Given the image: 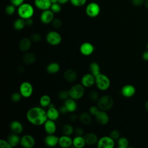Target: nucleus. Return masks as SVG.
Instances as JSON below:
<instances>
[{
	"mask_svg": "<svg viewBox=\"0 0 148 148\" xmlns=\"http://www.w3.org/2000/svg\"><path fill=\"white\" fill-rule=\"evenodd\" d=\"M26 118L28 122L36 126L43 125L48 119L46 112L42 107L38 106L31 108L27 112Z\"/></svg>",
	"mask_w": 148,
	"mask_h": 148,
	"instance_id": "1",
	"label": "nucleus"
},
{
	"mask_svg": "<svg viewBox=\"0 0 148 148\" xmlns=\"http://www.w3.org/2000/svg\"><path fill=\"white\" fill-rule=\"evenodd\" d=\"M17 13L19 17L26 20L32 17L35 13V10L31 4L24 2L17 7Z\"/></svg>",
	"mask_w": 148,
	"mask_h": 148,
	"instance_id": "2",
	"label": "nucleus"
},
{
	"mask_svg": "<svg viewBox=\"0 0 148 148\" xmlns=\"http://www.w3.org/2000/svg\"><path fill=\"white\" fill-rule=\"evenodd\" d=\"M114 100L109 95H103L99 97L97 102V105L100 110L108 111L113 106Z\"/></svg>",
	"mask_w": 148,
	"mask_h": 148,
	"instance_id": "3",
	"label": "nucleus"
},
{
	"mask_svg": "<svg viewBox=\"0 0 148 148\" xmlns=\"http://www.w3.org/2000/svg\"><path fill=\"white\" fill-rule=\"evenodd\" d=\"M97 88L101 91L107 90L110 86L109 78L103 73H100L95 77V83Z\"/></svg>",
	"mask_w": 148,
	"mask_h": 148,
	"instance_id": "4",
	"label": "nucleus"
},
{
	"mask_svg": "<svg viewBox=\"0 0 148 148\" xmlns=\"http://www.w3.org/2000/svg\"><path fill=\"white\" fill-rule=\"evenodd\" d=\"M68 91L70 98L78 100L83 97L85 90L84 87L82 84H76L72 86Z\"/></svg>",
	"mask_w": 148,
	"mask_h": 148,
	"instance_id": "5",
	"label": "nucleus"
},
{
	"mask_svg": "<svg viewBox=\"0 0 148 148\" xmlns=\"http://www.w3.org/2000/svg\"><path fill=\"white\" fill-rule=\"evenodd\" d=\"M101 12V8L98 3L95 2H91L88 3L85 9V12L87 16L94 18L97 17Z\"/></svg>",
	"mask_w": 148,
	"mask_h": 148,
	"instance_id": "6",
	"label": "nucleus"
},
{
	"mask_svg": "<svg viewBox=\"0 0 148 148\" xmlns=\"http://www.w3.org/2000/svg\"><path fill=\"white\" fill-rule=\"evenodd\" d=\"M46 42L52 46H57L62 41V37L60 34L56 31H49L46 36Z\"/></svg>",
	"mask_w": 148,
	"mask_h": 148,
	"instance_id": "7",
	"label": "nucleus"
},
{
	"mask_svg": "<svg viewBox=\"0 0 148 148\" xmlns=\"http://www.w3.org/2000/svg\"><path fill=\"white\" fill-rule=\"evenodd\" d=\"M19 92L24 98L30 97L33 93V86L28 82H23L21 83L19 87Z\"/></svg>",
	"mask_w": 148,
	"mask_h": 148,
	"instance_id": "8",
	"label": "nucleus"
},
{
	"mask_svg": "<svg viewBox=\"0 0 148 148\" xmlns=\"http://www.w3.org/2000/svg\"><path fill=\"white\" fill-rule=\"evenodd\" d=\"M97 146L98 148H113L114 146V140L110 136H103L98 139Z\"/></svg>",
	"mask_w": 148,
	"mask_h": 148,
	"instance_id": "9",
	"label": "nucleus"
},
{
	"mask_svg": "<svg viewBox=\"0 0 148 148\" xmlns=\"http://www.w3.org/2000/svg\"><path fill=\"white\" fill-rule=\"evenodd\" d=\"M20 144L23 147L32 148L35 145V140L32 135L26 134L21 138Z\"/></svg>",
	"mask_w": 148,
	"mask_h": 148,
	"instance_id": "10",
	"label": "nucleus"
},
{
	"mask_svg": "<svg viewBox=\"0 0 148 148\" xmlns=\"http://www.w3.org/2000/svg\"><path fill=\"white\" fill-rule=\"evenodd\" d=\"M54 18V13L50 9L43 10L40 15V20L45 24L51 23Z\"/></svg>",
	"mask_w": 148,
	"mask_h": 148,
	"instance_id": "11",
	"label": "nucleus"
},
{
	"mask_svg": "<svg viewBox=\"0 0 148 148\" xmlns=\"http://www.w3.org/2000/svg\"><path fill=\"white\" fill-rule=\"evenodd\" d=\"M95 83V77L91 73H86L81 79V84L84 87H91Z\"/></svg>",
	"mask_w": 148,
	"mask_h": 148,
	"instance_id": "12",
	"label": "nucleus"
},
{
	"mask_svg": "<svg viewBox=\"0 0 148 148\" xmlns=\"http://www.w3.org/2000/svg\"><path fill=\"white\" fill-rule=\"evenodd\" d=\"M97 122L102 125H106L109 121V117L106 111L100 110L95 116Z\"/></svg>",
	"mask_w": 148,
	"mask_h": 148,
	"instance_id": "13",
	"label": "nucleus"
},
{
	"mask_svg": "<svg viewBox=\"0 0 148 148\" xmlns=\"http://www.w3.org/2000/svg\"><path fill=\"white\" fill-rule=\"evenodd\" d=\"M79 50L82 54L85 56H88L94 52V47L91 43L86 42L80 45Z\"/></svg>",
	"mask_w": 148,
	"mask_h": 148,
	"instance_id": "14",
	"label": "nucleus"
},
{
	"mask_svg": "<svg viewBox=\"0 0 148 148\" xmlns=\"http://www.w3.org/2000/svg\"><path fill=\"white\" fill-rule=\"evenodd\" d=\"M32 40L30 38L27 37L23 38L18 43V48L22 52H27L32 45Z\"/></svg>",
	"mask_w": 148,
	"mask_h": 148,
	"instance_id": "15",
	"label": "nucleus"
},
{
	"mask_svg": "<svg viewBox=\"0 0 148 148\" xmlns=\"http://www.w3.org/2000/svg\"><path fill=\"white\" fill-rule=\"evenodd\" d=\"M136 92V89L135 87L132 84H125L124 85L121 90V92L123 96L125 98H130L133 97Z\"/></svg>",
	"mask_w": 148,
	"mask_h": 148,
	"instance_id": "16",
	"label": "nucleus"
},
{
	"mask_svg": "<svg viewBox=\"0 0 148 148\" xmlns=\"http://www.w3.org/2000/svg\"><path fill=\"white\" fill-rule=\"evenodd\" d=\"M63 77L65 80L72 83L77 80V73L76 71L73 69H68L64 72Z\"/></svg>",
	"mask_w": 148,
	"mask_h": 148,
	"instance_id": "17",
	"label": "nucleus"
},
{
	"mask_svg": "<svg viewBox=\"0 0 148 148\" xmlns=\"http://www.w3.org/2000/svg\"><path fill=\"white\" fill-rule=\"evenodd\" d=\"M51 4L50 0H34L35 6L42 11L50 9Z\"/></svg>",
	"mask_w": 148,
	"mask_h": 148,
	"instance_id": "18",
	"label": "nucleus"
},
{
	"mask_svg": "<svg viewBox=\"0 0 148 148\" xmlns=\"http://www.w3.org/2000/svg\"><path fill=\"white\" fill-rule=\"evenodd\" d=\"M58 145L63 148L69 147L73 145V139L69 135H62L59 137Z\"/></svg>",
	"mask_w": 148,
	"mask_h": 148,
	"instance_id": "19",
	"label": "nucleus"
},
{
	"mask_svg": "<svg viewBox=\"0 0 148 148\" xmlns=\"http://www.w3.org/2000/svg\"><path fill=\"white\" fill-rule=\"evenodd\" d=\"M44 130L47 134H54L57 130V126L54 120L47 119L43 124Z\"/></svg>",
	"mask_w": 148,
	"mask_h": 148,
	"instance_id": "20",
	"label": "nucleus"
},
{
	"mask_svg": "<svg viewBox=\"0 0 148 148\" xmlns=\"http://www.w3.org/2000/svg\"><path fill=\"white\" fill-rule=\"evenodd\" d=\"M59 137L54 134H47L44 139L45 145L49 147H55L58 145Z\"/></svg>",
	"mask_w": 148,
	"mask_h": 148,
	"instance_id": "21",
	"label": "nucleus"
},
{
	"mask_svg": "<svg viewBox=\"0 0 148 148\" xmlns=\"http://www.w3.org/2000/svg\"><path fill=\"white\" fill-rule=\"evenodd\" d=\"M36 60V55L32 52H25L22 57L23 62L24 64L29 65L34 64Z\"/></svg>",
	"mask_w": 148,
	"mask_h": 148,
	"instance_id": "22",
	"label": "nucleus"
},
{
	"mask_svg": "<svg viewBox=\"0 0 148 148\" xmlns=\"http://www.w3.org/2000/svg\"><path fill=\"white\" fill-rule=\"evenodd\" d=\"M86 143L87 145L92 146L97 143L98 138L97 135L92 132H89L84 135Z\"/></svg>",
	"mask_w": 148,
	"mask_h": 148,
	"instance_id": "23",
	"label": "nucleus"
},
{
	"mask_svg": "<svg viewBox=\"0 0 148 148\" xmlns=\"http://www.w3.org/2000/svg\"><path fill=\"white\" fill-rule=\"evenodd\" d=\"M10 129L13 133L19 134L23 132V126L19 121L13 120L10 124Z\"/></svg>",
	"mask_w": 148,
	"mask_h": 148,
	"instance_id": "24",
	"label": "nucleus"
},
{
	"mask_svg": "<svg viewBox=\"0 0 148 148\" xmlns=\"http://www.w3.org/2000/svg\"><path fill=\"white\" fill-rule=\"evenodd\" d=\"M64 104L65 105V106L68 109V112L69 113H73L77 109V105L76 102V100L70 97L69 98L64 101Z\"/></svg>",
	"mask_w": 148,
	"mask_h": 148,
	"instance_id": "25",
	"label": "nucleus"
},
{
	"mask_svg": "<svg viewBox=\"0 0 148 148\" xmlns=\"http://www.w3.org/2000/svg\"><path fill=\"white\" fill-rule=\"evenodd\" d=\"M91 114L87 112H82L79 115V120L83 125H88L92 121Z\"/></svg>",
	"mask_w": 148,
	"mask_h": 148,
	"instance_id": "26",
	"label": "nucleus"
},
{
	"mask_svg": "<svg viewBox=\"0 0 148 148\" xmlns=\"http://www.w3.org/2000/svg\"><path fill=\"white\" fill-rule=\"evenodd\" d=\"M20 139L21 138L18 136V134L13 132L12 134L8 135L6 139V140L8 141L12 147L17 146L18 145V143H20Z\"/></svg>",
	"mask_w": 148,
	"mask_h": 148,
	"instance_id": "27",
	"label": "nucleus"
},
{
	"mask_svg": "<svg viewBox=\"0 0 148 148\" xmlns=\"http://www.w3.org/2000/svg\"><path fill=\"white\" fill-rule=\"evenodd\" d=\"M47 116L48 119L52 120H56L58 119L60 116V111L54 107L48 108L47 110L46 111Z\"/></svg>",
	"mask_w": 148,
	"mask_h": 148,
	"instance_id": "28",
	"label": "nucleus"
},
{
	"mask_svg": "<svg viewBox=\"0 0 148 148\" xmlns=\"http://www.w3.org/2000/svg\"><path fill=\"white\" fill-rule=\"evenodd\" d=\"M86 145L84 136L76 135L73 139V146L76 148H82Z\"/></svg>",
	"mask_w": 148,
	"mask_h": 148,
	"instance_id": "29",
	"label": "nucleus"
},
{
	"mask_svg": "<svg viewBox=\"0 0 148 148\" xmlns=\"http://www.w3.org/2000/svg\"><path fill=\"white\" fill-rule=\"evenodd\" d=\"M60 69V66L59 64L56 62H53L49 64L46 67L47 72L50 74L57 73Z\"/></svg>",
	"mask_w": 148,
	"mask_h": 148,
	"instance_id": "30",
	"label": "nucleus"
},
{
	"mask_svg": "<svg viewBox=\"0 0 148 148\" xmlns=\"http://www.w3.org/2000/svg\"><path fill=\"white\" fill-rule=\"evenodd\" d=\"M26 25L25 24V21L24 19L22 18H17L13 23V26L14 29L17 31H20L22 30L25 26Z\"/></svg>",
	"mask_w": 148,
	"mask_h": 148,
	"instance_id": "31",
	"label": "nucleus"
},
{
	"mask_svg": "<svg viewBox=\"0 0 148 148\" xmlns=\"http://www.w3.org/2000/svg\"><path fill=\"white\" fill-rule=\"evenodd\" d=\"M89 70L91 73H92L95 77L101 73L100 66L97 62H92L89 65Z\"/></svg>",
	"mask_w": 148,
	"mask_h": 148,
	"instance_id": "32",
	"label": "nucleus"
},
{
	"mask_svg": "<svg viewBox=\"0 0 148 148\" xmlns=\"http://www.w3.org/2000/svg\"><path fill=\"white\" fill-rule=\"evenodd\" d=\"M51 103V98L48 95H43L39 99V105L42 108L48 107Z\"/></svg>",
	"mask_w": 148,
	"mask_h": 148,
	"instance_id": "33",
	"label": "nucleus"
},
{
	"mask_svg": "<svg viewBox=\"0 0 148 148\" xmlns=\"http://www.w3.org/2000/svg\"><path fill=\"white\" fill-rule=\"evenodd\" d=\"M75 131L73 127L69 124H65L63 125L62 128V132L64 135H71Z\"/></svg>",
	"mask_w": 148,
	"mask_h": 148,
	"instance_id": "34",
	"label": "nucleus"
},
{
	"mask_svg": "<svg viewBox=\"0 0 148 148\" xmlns=\"http://www.w3.org/2000/svg\"><path fill=\"white\" fill-rule=\"evenodd\" d=\"M128 145L129 141L125 137H120L117 140V146L119 148H127Z\"/></svg>",
	"mask_w": 148,
	"mask_h": 148,
	"instance_id": "35",
	"label": "nucleus"
},
{
	"mask_svg": "<svg viewBox=\"0 0 148 148\" xmlns=\"http://www.w3.org/2000/svg\"><path fill=\"white\" fill-rule=\"evenodd\" d=\"M16 11V7L12 3L7 5L5 9V12L9 16L13 15Z\"/></svg>",
	"mask_w": 148,
	"mask_h": 148,
	"instance_id": "36",
	"label": "nucleus"
},
{
	"mask_svg": "<svg viewBox=\"0 0 148 148\" xmlns=\"http://www.w3.org/2000/svg\"><path fill=\"white\" fill-rule=\"evenodd\" d=\"M99 94L97 91L95 90L90 91L88 93V98L92 102H97L99 99Z\"/></svg>",
	"mask_w": 148,
	"mask_h": 148,
	"instance_id": "37",
	"label": "nucleus"
},
{
	"mask_svg": "<svg viewBox=\"0 0 148 148\" xmlns=\"http://www.w3.org/2000/svg\"><path fill=\"white\" fill-rule=\"evenodd\" d=\"M61 5L58 2H56L51 4L50 9L55 14L60 13L61 11Z\"/></svg>",
	"mask_w": 148,
	"mask_h": 148,
	"instance_id": "38",
	"label": "nucleus"
},
{
	"mask_svg": "<svg viewBox=\"0 0 148 148\" xmlns=\"http://www.w3.org/2000/svg\"><path fill=\"white\" fill-rule=\"evenodd\" d=\"M21 97H22V95L21 94H20V92H17V91H16V92H14L10 96V99L11 101L14 102V103H17V102H18L21 99Z\"/></svg>",
	"mask_w": 148,
	"mask_h": 148,
	"instance_id": "39",
	"label": "nucleus"
},
{
	"mask_svg": "<svg viewBox=\"0 0 148 148\" xmlns=\"http://www.w3.org/2000/svg\"><path fill=\"white\" fill-rule=\"evenodd\" d=\"M58 98L62 100V101H65L67 99L69 98V91L67 90H62L60 91L58 93Z\"/></svg>",
	"mask_w": 148,
	"mask_h": 148,
	"instance_id": "40",
	"label": "nucleus"
},
{
	"mask_svg": "<svg viewBox=\"0 0 148 148\" xmlns=\"http://www.w3.org/2000/svg\"><path fill=\"white\" fill-rule=\"evenodd\" d=\"M69 1L75 7L83 6L87 2V0H70Z\"/></svg>",
	"mask_w": 148,
	"mask_h": 148,
	"instance_id": "41",
	"label": "nucleus"
},
{
	"mask_svg": "<svg viewBox=\"0 0 148 148\" xmlns=\"http://www.w3.org/2000/svg\"><path fill=\"white\" fill-rule=\"evenodd\" d=\"M51 24L53 28L56 29H58L60 28L62 25V21L58 18H54L51 22Z\"/></svg>",
	"mask_w": 148,
	"mask_h": 148,
	"instance_id": "42",
	"label": "nucleus"
},
{
	"mask_svg": "<svg viewBox=\"0 0 148 148\" xmlns=\"http://www.w3.org/2000/svg\"><path fill=\"white\" fill-rule=\"evenodd\" d=\"M109 136L114 140H118L119 138L120 137V133L118 130H113L110 132Z\"/></svg>",
	"mask_w": 148,
	"mask_h": 148,
	"instance_id": "43",
	"label": "nucleus"
},
{
	"mask_svg": "<svg viewBox=\"0 0 148 148\" xmlns=\"http://www.w3.org/2000/svg\"><path fill=\"white\" fill-rule=\"evenodd\" d=\"M30 39L33 42H39L41 40L42 36L38 33H34L31 35Z\"/></svg>",
	"mask_w": 148,
	"mask_h": 148,
	"instance_id": "44",
	"label": "nucleus"
},
{
	"mask_svg": "<svg viewBox=\"0 0 148 148\" xmlns=\"http://www.w3.org/2000/svg\"><path fill=\"white\" fill-rule=\"evenodd\" d=\"M100 110L99 108L97 106H91L89 108V113L94 116H95L96 114L99 112Z\"/></svg>",
	"mask_w": 148,
	"mask_h": 148,
	"instance_id": "45",
	"label": "nucleus"
},
{
	"mask_svg": "<svg viewBox=\"0 0 148 148\" xmlns=\"http://www.w3.org/2000/svg\"><path fill=\"white\" fill-rule=\"evenodd\" d=\"M0 147L1 148H12V146L7 140H0Z\"/></svg>",
	"mask_w": 148,
	"mask_h": 148,
	"instance_id": "46",
	"label": "nucleus"
},
{
	"mask_svg": "<svg viewBox=\"0 0 148 148\" xmlns=\"http://www.w3.org/2000/svg\"><path fill=\"white\" fill-rule=\"evenodd\" d=\"M131 3L136 7H139L144 4L145 0H131Z\"/></svg>",
	"mask_w": 148,
	"mask_h": 148,
	"instance_id": "47",
	"label": "nucleus"
},
{
	"mask_svg": "<svg viewBox=\"0 0 148 148\" xmlns=\"http://www.w3.org/2000/svg\"><path fill=\"white\" fill-rule=\"evenodd\" d=\"M25 0H10V3L14 5L16 7H18L24 3Z\"/></svg>",
	"mask_w": 148,
	"mask_h": 148,
	"instance_id": "48",
	"label": "nucleus"
},
{
	"mask_svg": "<svg viewBox=\"0 0 148 148\" xmlns=\"http://www.w3.org/2000/svg\"><path fill=\"white\" fill-rule=\"evenodd\" d=\"M75 133L76 134V135H79V136H83L84 134V131L83 130V129L81 127H77L76 128H75Z\"/></svg>",
	"mask_w": 148,
	"mask_h": 148,
	"instance_id": "49",
	"label": "nucleus"
},
{
	"mask_svg": "<svg viewBox=\"0 0 148 148\" xmlns=\"http://www.w3.org/2000/svg\"><path fill=\"white\" fill-rule=\"evenodd\" d=\"M59 111L62 114H66V113L68 112V109H67V108H66V106H65L64 104H63L62 106H60V108L59 109Z\"/></svg>",
	"mask_w": 148,
	"mask_h": 148,
	"instance_id": "50",
	"label": "nucleus"
},
{
	"mask_svg": "<svg viewBox=\"0 0 148 148\" xmlns=\"http://www.w3.org/2000/svg\"><path fill=\"white\" fill-rule=\"evenodd\" d=\"M77 119H79V116H77V115L76 114H72L69 117V119L72 122L76 121Z\"/></svg>",
	"mask_w": 148,
	"mask_h": 148,
	"instance_id": "51",
	"label": "nucleus"
},
{
	"mask_svg": "<svg viewBox=\"0 0 148 148\" xmlns=\"http://www.w3.org/2000/svg\"><path fill=\"white\" fill-rule=\"evenodd\" d=\"M142 58L144 61H148V50L145 51L142 54Z\"/></svg>",
	"mask_w": 148,
	"mask_h": 148,
	"instance_id": "52",
	"label": "nucleus"
},
{
	"mask_svg": "<svg viewBox=\"0 0 148 148\" xmlns=\"http://www.w3.org/2000/svg\"><path fill=\"white\" fill-rule=\"evenodd\" d=\"M25 24L26 25H28V26H31L33 24V20L32 19V18H28V19H26L25 20Z\"/></svg>",
	"mask_w": 148,
	"mask_h": 148,
	"instance_id": "53",
	"label": "nucleus"
},
{
	"mask_svg": "<svg viewBox=\"0 0 148 148\" xmlns=\"http://www.w3.org/2000/svg\"><path fill=\"white\" fill-rule=\"evenodd\" d=\"M70 0H58V2L61 5H64L68 2Z\"/></svg>",
	"mask_w": 148,
	"mask_h": 148,
	"instance_id": "54",
	"label": "nucleus"
},
{
	"mask_svg": "<svg viewBox=\"0 0 148 148\" xmlns=\"http://www.w3.org/2000/svg\"><path fill=\"white\" fill-rule=\"evenodd\" d=\"M144 5H145V7H146L147 9H148V0H145Z\"/></svg>",
	"mask_w": 148,
	"mask_h": 148,
	"instance_id": "55",
	"label": "nucleus"
},
{
	"mask_svg": "<svg viewBox=\"0 0 148 148\" xmlns=\"http://www.w3.org/2000/svg\"><path fill=\"white\" fill-rule=\"evenodd\" d=\"M145 109L148 112V100L145 103Z\"/></svg>",
	"mask_w": 148,
	"mask_h": 148,
	"instance_id": "56",
	"label": "nucleus"
},
{
	"mask_svg": "<svg viewBox=\"0 0 148 148\" xmlns=\"http://www.w3.org/2000/svg\"><path fill=\"white\" fill-rule=\"evenodd\" d=\"M51 3H56V2H58V0H50Z\"/></svg>",
	"mask_w": 148,
	"mask_h": 148,
	"instance_id": "57",
	"label": "nucleus"
},
{
	"mask_svg": "<svg viewBox=\"0 0 148 148\" xmlns=\"http://www.w3.org/2000/svg\"><path fill=\"white\" fill-rule=\"evenodd\" d=\"M147 50H148V42L147 43Z\"/></svg>",
	"mask_w": 148,
	"mask_h": 148,
	"instance_id": "58",
	"label": "nucleus"
}]
</instances>
